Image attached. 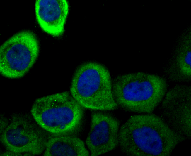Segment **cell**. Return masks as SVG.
I'll return each mask as SVG.
<instances>
[{
  "mask_svg": "<svg viewBox=\"0 0 191 156\" xmlns=\"http://www.w3.org/2000/svg\"><path fill=\"white\" fill-rule=\"evenodd\" d=\"M184 140L158 115L130 116L120 128V150L129 156H169Z\"/></svg>",
  "mask_w": 191,
  "mask_h": 156,
  "instance_id": "cell-1",
  "label": "cell"
},
{
  "mask_svg": "<svg viewBox=\"0 0 191 156\" xmlns=\"http://www.w3.org/2000/svg\"><path fill=\"white\" fill-rule=\"evenodd\" d=\"M168 86L163 76L142 72L120 75L112 82L118 105L128 111L140 113L153 112Z\"/></svg>",
  "mask_w": 191,
  "mask_h": 156,
  "instance_id": "cell-2",
  "label": "cell"
},
{
  "mask_svg": "<svg viewBox=\"0 0 191 156\" xmlns=\"http://www.w3.org/2000/svg\"><path fill=\"white\" fill-rule=\"evenodd\" d=\"M70 94L83 108L101 111L115 109L110 73L98 63L83 64L75 71L70 87Z\"/></svg>",
  "mask_w": 191,
  "mask_h": 156,
  "instance_id": "cell-3",
  "label": "cell"
},
{
  "mask_svg": "<svg viewBox=\"0 0 191 156\" xmlns=\"http://www.w3.org/2000/svg\"><path fill=\"white\" fill-rule=\"evenodd\" d=\"M83 108L67 91L37 99L31 113L37 124L53 135H69L79 127L83 115Z\"/></svg>",
  "mask_w": 191,
  "mask_h": 156,
  "instance_id": "cell-4",
  "label": "cell"
},
{
  "mask_svg": "<svg viewBox=\"0 0 191 156\" xmlns=\"http://www.w3.org/2000/svg\"><path fill=\"white\" fill-rule=\"evenodd\" d=\"M40 47L35 34L24 30L15 34L0 47V72L10 79L21 78L31 69L39 56Z\"/></svg>",
  "mask_w": 191,
  "mask_h": 156,
  "instance_id": "cell-5",
  "label": "cell"
},
{
  "mask_svg": "<svg viewBox=\"0 0 191 156\" xmlns=\"http://www.w3.org/2000/svg\"><path fill=\"white\" fill-rule=\"evenodd\" d=\"M159 116L184 141L191 138V85L178 83L167 90L158 105Z\"/></svg>",
  "mask_w": 191,
  "mask_h": 156,
  "instance_id": "cell-6",
  "label": "cell"
},
{
  "mask_svg": "<svg viewBox=\"0 0 191 156\" xmlns=\"http://www.w3.org/2000/svg\"><path fill=\"white\" fill-rule=\"evenodd\" d=\"M42 129L23 117L14 116L1 132V141L8 150L24 155H39L49 138Z\"/></svg>",
  "mask_w": 191,
  "mask_h": 156,
  "instance_id": "cell-7",
  "label": "cell"
},
{
  "mask_svg": "<svg viewBox=\"0 0 191 156\" xmlns=\"http://www.w3.org/2000/svg\"><path fill=\"white\" fill-rule=\"evenodd\" d=\"M120 123L111 115L95 112L91 115L86 144L91 156L110 152L118 145Z\"/></svg>",
  "mask_w": 191,
  "mask_h": 156,
  "instance_id": "cell-8",
  "label": "cell"
},
{
  "mask_svg": "<svg viewBox=\"0 0 191 156\" xmlns=\"http://www.w3.org/2000/svg\"><path fill=\"white\" fill-rule=\"evenodd\" d=\"M35 11L42 30L55 37L62 36L68 15L69 5L66 0H37Z\"/></svg>",
  "mask_w": 191,
  "mask_h": 156,
  "instance_id": "cell-9",
  "label": "cell"
},
{
  "mask_svg": "<svg viewBox=\"0 0 191 156\" xmlns=\"http://www.w3.org/2000/svg\"><path fill=\"white\" fill-rule=\"evenodd\" d=\"M171 60L162 69V76L168 82L188 84L191 81V47L187 41L175 50Z\"/></svg>",
  "mask_w": 191,
  "mask_h": 156,
  "instance_id": "cell-10",
  "label": "cell"
},
{
  "mask_svg": "<svg viewBox=\"0 0 191 156\" xmlns=\"http://www.w3.org/2000/svg\"><path fill=\"white\" fill-rule=\"evenodd\" d=\"M44 156H88V151L80 138L69 135H53L47 142Z\"/></svg>",
  "mask_w": 191,
  "mask_h": 156,
  "instance_id": "cell-11",
  "label": "cell"
},
{
  "mask_svg": "<svg viewBox=\"0 0 191 156\" xmlns=\"http://www.w3.org/2000/svg\"><path fill=\"white\" fill-rule=\"evenodd\" d=\"M23 155L21 154L16 153L10 151H8L2 153L1 156H20Z\"/></svg>",
  "mask_w": 191,
  "mask_h": 156,
  "instance_id": "cell-12",
  "label": "cell"
}]
</instances>
